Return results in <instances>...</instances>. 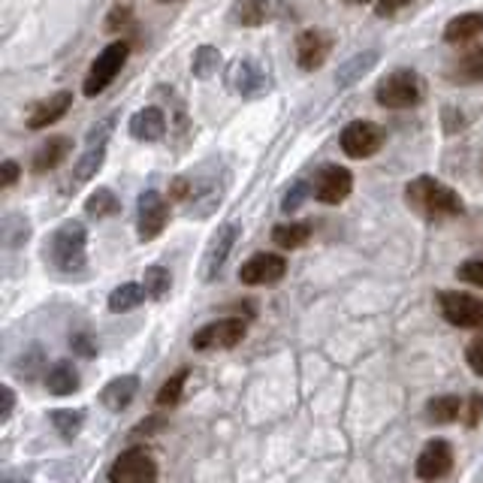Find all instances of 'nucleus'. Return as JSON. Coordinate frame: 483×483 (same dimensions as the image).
Wrapping results in <instances>:
<instances>
[{"label":"nucleus","instance_id":"1","mask_svg":"<svg viewBox=\"0 0 483 483\" xmlns=\"http://www.w3.org/2000/svg\"><path fill=\"white\" fill-rule=\"evenodd\" d=\"M405 203L414 215L426 221H444V218H460L465 212L462 197L456 194L451 185L438 181L435 176H417L405 185Z\"/></svg>","mask_w":483,"mask_h":483},{"label":"nucleus","instance_id":"2","mask_svg":"<svg viewBox=\"0 0 483 483\" xmlns=\"http://www.w3.org/2000/svg\"><path fill=\"white\" fill-rule=\"evenodd\" d=\"M46 260L61 275H79L88 266V230L82 221H64L46 239Z\"/></svg>","mask_w":483,"mask_h":483},{"label":"nucleus","instance_id":"3","mask_svg":"<svg viewBox=\"0 0 483 483\" xmlns=\"http://www.w3.org/2000/svg\"><path fill=\"white\" fill-rule=\"evenodd\" d=\"M423 97H426V82L417 70H405V66L387 73L374 88V100L384 110H414L423 103Z\"/></svg>","mask_w":483,"mask_h":483},{"label":"nucleus","instance_id":"4","mask_svg":"<svg viewBox=\"0 0 483 483\" xmlns=\"http://www.w3.org/2000/svg\"><path fill=\"white\" fill-rule=\"evenodd\" d=\"M224 82L242 100H260L272 91V73L254 55H242L236 61H230L227 73H224Z\"/></svg>","mask_w":483,"mask_h":483},{"label":"nucleus","instance_id":"5","mask_svg":"<svg viewBox=\"0 0 483 483\" xmlns=\"http://www.w3.org/2000/svg\"><path fill=\"white\" fill-rule=\"evenodd\" d=\"M130 57V43L127 40H115L110 43L94 57V64H91L88 76H85V85H82V94L85 97H100L106 88L112 85L115 76L124 70V64H127Z\"/></svg>","mask_w":483,"mask_h":483},{"label":"nucleus","instance_id":"6","mask_svg":"<svg viewBox=\"0 0 483 483\" xmlns=\"http://www.w3.org/2000/svg\"><path fill=\"white\" fill-rule=\"evenodd\" d=\"M438 308L447 323L460 329H483V299L462 294V290H441Z\"/></svg>","mask_w":483,"mask_h":483},{"label":"nucleus","instance_id":"7","mask_svg":"<svg viewBox=\"0 0 483 483\" xmlns=\"http://www.w3.org/2000/svg\"><path fill=\"white\" fill-rule=\"evenodd\" d=\"M387 133L381 124L374 121H351L345 130H341V152H345L351 161H369L381 152Z\"/></svg>","mask_w":483,"mask_h":483},{"label":"nucleus","instance_id":"8","mask_svg":"<svg viewBox=\"0 0 483 483\" xmlns=\"http://www.w3.org/2000/svg\"><path fill=\"white\" fill-rule=\"evenodd\" d=\"M354 190V172L347 166H338V163H327L314 172L312 179V194L318 203L323 206H338L351 197Z\"/></svg>","mask_w":483,"mask_h":483},{"label":"nucleus","instance_id":"9","mask_svg":"<svg viewBox=\"0 0 483 483\" xmlns=\"http://www.w3.org/2000/svg\"><path fill=\"white\" fill-rule=\"evenodd\" d=\"M170 224V199L161 190H143L136 199V233L143 242L157 239Z\"/></svg>","mask_w":483,"mask_h":483},{"label":"nucleus","instance_id":"10","mask_svg":"<svg viewBox=\"0 0 483 483\" xmlns=\"http://www.w3.org/2000/svg\"><path fill=\"white\" fill-rule=\"evenodd\" d=\"M239 233L242 227L236 221H227L221 224L218 233L209 239V245H206V254H203V263H199V278L209 285V281H215L221 275V269L227 266V257L233 251V245L239 242Z\"/></svg>","mask_w":483,"mask_h":483},{"label":"nucleus","instance_id":"11","mask_svg":"<svg viewBox=\"0 0 483 483\" xmlns=\"http://www.w3.org/2000/svg\"><path fill=\"white\" fill-rule=\"evenodd\" d=\"M245 321L242 318H224V321H212L206 323L203 329L194 332V338H190V345L197 347V351H230V347H236L242 338H245Z\"/></svg>","mask_w":483,"mask_h":483},{"label":"nucleus","instance_id":"12","mask_svg":"<svg viewBox=\"0 0 483 483\" xmlns=\"http://www.w3.org/2000/svg\"><path fill=\"white\" fill-rule=\"evenodd\" d=\"M110 483H157V462L143 447L124 451L110 469Z\"/></svg>","mask_w":483,"mask_h":483},{"label":"nucleus","instance_id":"13","mask_svg":"<svg viewBox=\"0 0 483 483\" xmlns=\"http://www.w3.org/2000/svg\"><path fill=\"white\" fill-rule=\"evenodd\" d=\"M285 275H287V260L281 254H269V251L248 257V260L239 266V281L248 287L278 285Z\"/></svg>","mask_w":483,"mask_h":483},{"label":"nucleus","instance_id":"14","mask_svg":"<svg viewBox=\"0 0 483 483\" xmlns=\"http://www.w3.org/2000/svg\"><path fill=\"white\" fill-rule=\"evenodd\" d=\"M332 33H327L323 28H305L296 37V64L299 70L314 73L327 64V57L332 55Z\"/></svg>","mask_w":483,"mask_h":483},{"label":"nucleus","instance_id":"15","mask_svg":"<svg viewBox=\"0 0 483 483\" xmlns=\"http://www.w3.org/2000/svg\"><path fill=\"white\" fill-rule=\"evenodd\" d=\"M451 469H453V447H451V441H444V438L429 441V444L423 447L420 460H417V478L423 483H435L441 478H447Z\"/></svg>","mask_w":483,"mask_h":483},{"label":"nucleus","instance_id":"16","mask_svg":"<svg viewBox=\"0 0 483 483\" xmlns=\"http://www.w3.org/2000/svg\"><path fill=\"white\" fill-rule=\"evenodd\" d=\"M70 106H73L70 91H57V94H48L46 100H37L24 124H28V130H46V127H52V124L61 121L64 115L70 112Z\"/></svg>","mask_w":483,"mask_h":483},{"label":"nucleus","instance_id":"17","mask_svg":"<svg viewBox=\"0 0 483 483\" xmlns=\"http://www.w3.org/2000/svg\"><path fill=\"white\" fill-rule=\"evenodd\" d=\"M444 79L451 85H480L483 82V46H471L447 64Z\"/></svg>","mask_w":483,"mask_h":483},{"label":"nucleus","instance_id":"18","mask_svg":"<svg viewBox=\"0 0 483 483\" xmlns=\"http://www.w3.org/2000/svg\"><path fill=\"white\" fill-rule=\"evenodd\" d=\"M127 130L136 143H157L166 136V115L161 106H143L139 112L130 115Z\"/></svg>","mask_w":483,"mask_h":483},{"label":"nucleus","instance_id":"19","mask_svg":"<svg viewBox=\"0 0 483 483\" xmlns=\"http://www.w3.org/2000/svg\"><path fill=\"white\" fill-rule=\"evenodd\" d=\"M70 154H73V139L64 136V133H55V136H48L46 143H40V148L33 152L31 170L37 172V176H46V172L57 170Z\"/></svg>","mask_w":483,"mask_h":483},{"label":"nucleus","instance_id":"20","mask_svg":"<svg viewBox=\"0 0 483 483\" xmlns=\"http://www.w3.org/2000/svg\"><path fill=\"white\" fill-rule=\"evenodd\" d=\"M378 61H381V55L374 52V48H369V52L351 55V57H347V61L336 70V88H338V91L354 88L356 82L365 79V76H369V73L374 70V66H378Z\"/></svg>","mask_w":483,"mask_h":483},{"label":"nucleus","instance_id":"21","mask_svg":"<svg viewBox=\"0 0 483 483\" xmlns=\"http://www.w3.org/2000/svg\"><path fill=\"white\" fill-rule=\"evenodd\" d=\"M478 37H483V13L453 15V19L444 24V43H451V46L471 43V40H478Z\"/></svg>","mask_w":483,"mask_h":483},{"label":"nucleus","instance_id":"22","mask_svg":"<svg viewBox=\"0 0 483 483\" xmlns=\"http://www.w3.org/2000/svg\"><path fill=\"white\" fill-rule=\"evenodd\" d=\"M106 148H110V145H85V152L79 154V161L73 163V172H70V188L73 190L82 188L85 181H91L100 170H103Z\"/></svg>","mask_w":483,"mask_h":483},{"label":"nucleus","instance_id":"23","mask_svg":"<svg viewBox=\"0 0 483 483\" xmlns=\"http://www.w3.org/2000/svg\"><path fill=\"white\" fill-rule=\"evenodd\" d=\"M136 390H139V381L133 378V374H121V378H115V381H110V384L103 387L100 402L110 408V411H124V408H130Z\"/></svg>","mask_w":483,"mask_h":483},{"label":"nucleus","instance_id":"24","mask_svg":"<svg viewBox=\"0 0 483 483\" xmlns=\"http://www.w3.org/2000/svg\"><path fill=\"white\" fill-rule=\"evenodd\" d=\"M272 15V0H236L233 4V22L242 28H260Z\"/></svg>","mask_w":483,"mask_h":483},{"label":"nucleus","instance_id":"25","mask_svg":"<svg viewBox=\"0 0 483 483\" xmlns=\"http://www.w3.org/2000/svg\"><path fill=\"white\" fill-rule=\"evenodd\" d=\"M312 233L314 227L308 221H290V224H278L272 230V242L278 248H285V251H296V248H303L312 239Z\"/></svg>","mask_w":483,"mask_h":483},{"label":"nucleus","instance_id":"26","mask_svg":"<svg viewBox=\"0 0 483 483\" xmlns=\"http://www.w3.org/2000/svg\"><path fill=\"white\" fill-rule=\"evenodd\" d=\"M46 390L52 396H70L79 390V372L70 363H57L46 372Z\"/></svg>","mask_w":483,"mask_h":483},{"label":"nucleus","instance_id":"27","mask_svg":"<svg viewBox=\"0 0 483 483\" xmlns=\"http://www.w3.org/2000/svg\"><path fill=\"white\" fill-rule=\"evenodd\" d=\"M224 57L215 46H197L194 48V57H190V73H194V79L199 82H209L212 76H218Z\"/></svg>","mask_w":483,"mask_h":483},{"label":"nucleus","instance_id":"28","mask_svg":"<svg viewBox=\"0 0 483 483\" xmlns=\"http://www.w3.org/2000/svg\"><path fill=\"white\" fill-rule=\"evenodd\" d=\"M85 212H88V218L103 221V218H112V215H119L121 212V203H119V197H115L112 188H97L94 194L85 199Z\"/></svg>","mask_w":483,"mask_h":483},{"label":"nucleus","instance_id":"29","mask_svg":"<svg viewBox=\"0 0 483 483\" xmlns=\"http://www.w3.org/2000/svg\"><path fill=\"white\" fill-rule=\"evenodd\" d=\"M148 299L145 294V287L143 285H121V287H115L112 294H110V312L112 314H124V312H133V308H139Z\"/></svg>","mask_w":483,"mask_h":483},{"label":"nucleus","instance_id":"30","mask_svg":"<svg viewBox=\"0 0 483 483\" xmlns=\"http://www.w3.org/2000/svg\"><path fill=\"white\" fill-rule=\"evenodd\" d=\"M462 408H465V402L460 396H438V399H429L426 417L432 423H453L462 417Z\"/></svg>","mask_w":483,"mask_h":483},{"label":"nucleus","instance_id":"31","mask_svg":"<svg viewBox=\"0 0 483 483\" xmlns=\"http://www.w3.org/2000/svg\"><path fill=\"white\" fill-rule=\"evenodd\" d=\"M143 287H145L148 299L161 303V299H166V294H170V287H172L170 269H163V266H148L145 275H143Z\"/></svg>","mask_w":483,"mask_h":483},{"label":"nucleus","instance_id":"32","mask_svg":"<svg viewBox=\"0 0 483 483\" xmlns=\"http://www.w3.org/2000/svg\"><path fill=\"white\" fill-rule=\"evenodd\" d=\"M82 423H85V414L73 411V408H61V411H52V426L57 429V435L64 441H73L82 432Z\"/></svg>","mask_w":483,"mask_h":483},{"label":"nucleus","instance_id":"33","mask_svg":"<svg viewBox=\"0 0 483 483\" xmlns=\"http://www.w3.org/2000/svg\"><path fill=\"white\" fill-rule=\"evenodd\" d=\"M188 378H190L188 369H179L176 374H172V378L161 387V393H157V405H161V408H176L181 402V393H185Z\"/></svg>","mask_w":483,"mask_h":483},{"label":"nucleus","instance_id":"34","mask_svg":"<svg viewBox=\"0 0 483 483\" xmlns=\"http://www.w3.org/2000/svg\"><path fill=\"white\" fill-rule=\"evenodd\" d=\"M308 197H314V194H312V181H305V179L294 181V185H290V190L285 194V199H281V212H285V215L299 212Z\"/></svg>","mask_w":483,"mask_h":483},{"label":"nucleus","instance_id":"35","mask_svg":"<svg viewBox=\"0 0 483 483\" xmlns=\"http://www.w3.org/2000/svg\"><path fill=\"white\" fill-rule=\"evenodd\" d=\"M441 127H444L447 136H456V133H462L469 127V115H465L460 106H441Z\"/></svg>","mask_w":483,"mask_h":483},{"label":"nucleus","instance_id":"36","mask_svg":"<svg viewBox=\"0 0 483 483\" xmlns=\"http://www.w3.org/2000/svg\"><path fill=\"white\" fill-rule=\"evenodd\" d=\"M28 233H31L28 221L19 218V215H10V218L4 221V245L6 248H15L19 242L28 239Z\"/></svg>","mask_w":483,"mask_h":483},{"label":"nucleus","instance_id":"37","mask_svg":"<svg viewBox=\"0 0 483 483\" xmlns=\"http://www.w3.org/2000/svg\"><path fill=\"white\" fill-rule=\"evenodd\" d=\"M115 124H119V115H106L103 121H97L94 127L88 130V136H85V145H110V136H112V130H115Z\"/></svg>","mask_w":483,"mask_h":483},{"label":"nucleus","instance_id":"38","mask_svg":"<svg viewBox=\"0 0 483 483\" xmlns=\"http://www.w3.org/2000/svg\"><path fill=\"white\" fill-rule=\"evenodd\" d=\"M456 278L465 281V285H471V287H483V257L465 260L460 269H456Z\"/></svg>","mask_w":483,"mask_h":483},{"label":"nucleus","instance_id":"39","mask_svg":"<svg viewBox=\"0 0 483 483\" xmlns=\"http://www.w3.org/2000/svg\"><path fill=\"white\" fill-rule=\"evenodd\" d=\"M133 19V6L124 0V4H115L112 6V13H110V19H106V31H121V28H127Z\"/></svg>","mask_w":483,"mask_h":483},{"label":"nucleus","instance_id":"40","mask_svg":"<svg viewBox=\"0 0 483 483\" xmlns=\"http://www.w3.org/2000/svg\"><path fill=\"white\" fill-rule=\"evenodd\" d=\"M465 360H469L471 372H474V374H480V378H483V332L469 341V347H465Z\"/></svg>","mask_w":483,"mask_h":483},{"label":"nucleus","instance_id":"41","mask_svg":"<svg viewBox=\"0 0 483 483\" xmlns=\"http://www.w3.org/2000/svg\"><path fill=\"white\" fill-rule=\"evenodd\" d=\"M411 4L414 0H374V15H378V19H393V15L408 10Z\"/></svg>","mask_w":483,"mask_h":483},{"label":"nucleus","instance_id":"42","mask_svg":"<svg viewBox=\"0 0 483 483\" xmlns=\"http://www.w3.org/2000/svg\"><path fill=\"white\" fill-rule=\"evenodd\" d=\"M19 176H22V166L15 163V161H10V157H6L4 163H0V188H13L15 181H19Z\"/></svg>","mask_w":483,"mask_h":483},{"label":"nucleus","instance_id":"43","mask_svg":"<svg viewBox=\"0 0 483 483\" xmlns=\"http://www.w3.org/2000/svg\"><path fill=\"white\" fill-rule=\"evenodd\" d=\"M24 356H28V365H19V369H22L24 374H33V372H37V365H43V347L33 345Z\"/></svg>","mask_w":483,"mask_h":483},{"label":"nucleus","instance_id":"44","mask_svg":"<svg viewBox=\"0 0 483 483\" xmlns=\"http://www.w3.org/2000/svg\"><path fill=\"white\" fill-rule=\"evenodd\" d=\"M480 408H483V399L480 396H471L469 399V426H478V420H480Z\"/></svg>","mask_w":483,"mask_h":483},{"label":"nucleus","instance_id":"45","mask_svg":"<svg viewBox=\"0 0 483 483\" xmlns=\"http://www.w3.org/2000/svg\"><path fill=\"white\" fill-rule=\"evenodd\" d=\"M13 405H15V393L10 387H4V411H0V420H10V414H13Z\"/></svg>","mask_w":483,"mask_h":483},{"label":"nucleus","instance_id":"46","mask_svg":"<svg viewBox=\"0 0 483 483\" xmlns=\"http://www.w3.org/2000/svg\"><path fill=\"white\" fill-rule=\"evenodd\" d=\"M73 347H76V351H82V356H94L97 351H94V347H91V341L88 338H73Z\"/></svg>","mask_w":483,"mask_h":483},{"label":"nucleus","instance_id":"47","mask_svg":"<svg viewBox=\"0 0 483 483\" xmlns=\"http://www.w3.org/2000/svg\"><path fill=\"white\" fill-rule=\"evenodd\" d=\"M345 4H351V6H365V4H372V0H345Z\"/></svg>","mask_w":483,"mask_h":483},{"label":"nucleus","instance_id":"48","mask_svg":"<svg viewBox=\"0 0 483 483\" xmlns=\"http://www.w3.org/2000/svg\"><path fill=\"white\" fill-rule=\"evenodd\" d=\"M480 170H483V161H480Z\"/></svg>","mask_w":483,"mask_h":483}]
</instances>
